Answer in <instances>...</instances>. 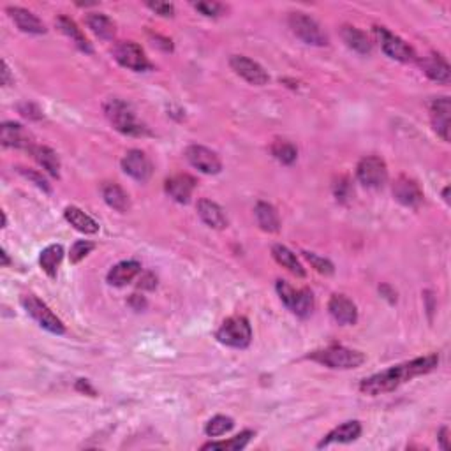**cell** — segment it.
Listing matches in <instances>:
<instances>
[{"instance_id": "6da1fadb", "label": "cell", "mask_w": 451, "mask_h": 451, "mask_svg": "<svg viewBox=\"0 0 451 451\" xmlns=\"http://www.w3.org/2000/svg\"><path fill=\"white\" fill-rule=\"evenodd\" d=\"M439 365V356L435 353L427 354V356L416 358V360L406 361V363L395 365L386 371L379 372V374L371 375V378L363 379L360 385V390L365 395H381V393L393 392L399 388L404 383L411 381V379L418 378V375L428 374V372L435 371Z\"/></svg>"}, {"instance_id": "7a4b0ae2", "label": "cell", "mask_w": 451, "mask_h": 451, "mask_svg": "<svg viewBox=\"0 0 451 451\" xmlns=\"http://www.w3.org/2000/svg\"><path fill=\"white\" fill-rule=\"evenodd\" d=\"M104 113L109 122H112V126L119 133L127 134V136H143V134H148L147 127L141 126L136 120L134 109L127 102L120 101V99H109V101H106Z\"/></svg>"}, {"instance_id": "3957f363", "label": "cell", "mask_w": 451, "mask_h": 451, "mask_svg": "<svg viewBox=\"0 0 451 451\" xmlns=\"http://www.w3.org/2000/svg\"><path fill=\"white\" fill-rule=\"evenodd\" d=\"M311 358L318 361V363L325 365V367L340 368V371L356 368L365 361L363 353L344 346H330L323 351H315V353L311 354Z\"/></svg>"}, {"instance_id": "277c9868", "label": "cell", "mask_w": 451, "mask_h": 451, "mask_svg": "<svg viewBox=\"0 0 451 451\" xmlns=\"http://www.w3.org/2000/svg\"><path fill=\"white\" fill-rule=\"evenodd\" d=\"M215 337L224 346L234 347V349H245L252 340V328L243 315H233V318L222 323Z\"/></svg>"}, {"instance_id": "5b68a950", "label": "cell", "mask_w": 451, "mask_h": 451, "mask_svg": "<svg viewBox=\"0 0 451 451\" xmlns=\"http://www.w3.org/2000/svg\"><path fill=\"white\" fill-rule=\"evenodd\" d=\"M21 305H23V308L27 311V314L30 315L41 328L48 330L49 333H55V335H64V333H66L64 323L60 321V319L49 311L48 305H46L44 301L39 300L37 296H34V294H23V296H21Z\"/></svg>"}, {"instance_id": "8992f818", "label": "cell", "mask_w": 451, "mask_h": 451, "mask_svg": "<svg viewBox=\"0 0 451 451\" xmlns=\"http://www.w3.org/2000/svg\"><path fill=\"white\" fill-rule=\"evenodd\" d=\"M289 27L298 39L311 46H326L328 44V35L321 28V25L305 13H291L289 14Z\"/></svg>"}, {"instance_id": "52a82bcc", "label": "cell", "mask_w": 451, "mask_h": 451, "mask_svg": "<svg viewBox=\"0 0 451 451\" xmlns=\"http://www.w3.org/2000/svg\"><path fill=\"white\" fill-rule=\"evenodd\" d=\"M277 293L282 303L298 318H307L314 308V296L308 289H294L284 280H277Z\"/></svg>"}, {"instance_id": "ba28073f", "label": "cell", "mask_w": 451, "mask_h": 451, "mask_svg": "<svg viewBox=\"0 0 451 451\" xmlns=\"http://www.w3.org/2000/svg\"><path fill=\"white\" fill-rule=\"evenodd\" d=\"M356 176L361 186L367 189H381L388 182V168L381 157L368 155L358 162Z\"/></svg>"}, {"instance_id": "9c48e42d", "label": "cell", "mask_w": 451, "mask_h": 451, "mask_svg": "<svg viewBox=\"0 0 451 451\" xmlns=\"http://www.w3.org/2000/svg\"><path fill=\"white\" fill-rule=\"evenodd\" d=\"M374 34L378 37L379 44H381L383 52L393 60H399V62H413L414 60V49L407 44L404 39H400L399 35L392 34L388 28L385 27H374Z\"/></svg>"}, {"instance_id": "30bf717a", "label": "cell", "mask_w": 451, "mask_h": 451, "mask_svg": "<svg viewBox=\"0 0 451 451\" xmlns=\"http://www.w3.org/2000/svg\"><path fill=\"white\" fill-rule=\"evenodd\" d=\"M113 55H115V60L120 66L126 67V69L134 71V73H143V71L152 69V64L148 62L143 48L133 41H126L116 44V48L113 49Z\"/></svg>"}, {"instance_id": "8fae6325", "label": "cell", "mask_w": 451, "mask_h": 451, "mask_svg": "<svg viewBox=\"0 0 451 451\" xmlns=\"http://www.w3.org/2000/svg\"><path fill=\"white\" fill-rule=\"evenodd\" d=\"M229 66L238 76L243 78L247 83L255 85V87H263V85H266L270 81V76L265 71V67L255 62V60L248 59V56L233 55L229 59Z\"/></svg>"}, {"instance_id": "7c38bea8", "label": "cell", "mask_w": 451, "mask_h": 451, "mask_svg": "<svg viewBox=\"0 0 451 451\" xmlns=\"http://www.w3.org/2000/svg\"><path fill=\"white\" fill-rule=\"evenodd\" d=\"M186 157L193 168L205 173V175H217L222 169L219 155L215 152H212L210 148L201 147V145H191V147H187Z\"/></svg>"}, {"instance_id": "4fadbf2b", "label": "cell", "mask_w": 451, "mask_h": 451, "mask_svg": "<svg viewBox=\"0 0 451 451\" xmlns=\"http://www.w3.org/2000/svg\"><path fill=\"white\" fill-rule=\"evenodd\" d=\"M0 141H2L4 147L23 148V150H32L35 147L32 134L21 124L16 122L2 124V127H0Z\"/></svg>"}, {"instance_id": "5bb4252c", "label": "cell", "mask_w": 451, "mask_h": 451, "mask_svg": "<svg viewBox=\"0 0 451 451\" xmlns=\"http://www.w3.org/2000/svg\"><path fill=\"white\" fill-rule=\"evenodd\" d=\"M124 173L138 182H147L152 176V162L141 150H129L122 159Z\"/></svg>"}, {"instance_id": "9a60e30c", "label": "cell", "mask_w": 451, "mask_h": 451, "mask_svg": "<svg viewBox=\"0 0 451 451\" xmlns=\"http://www.w3.org/2000/svg\"><path fill=\"white\" fill-rule=\"evenodd\" d=\"M393 196L404 207H418L423 201V191L416 180L409 176H399L393 184Z\"/></svg>"}, {"instance_id": "2e32d148", "label": "cell", "mask_w": 451, "mask_h": 451, "mask_svg": "<svg viewBox=\"0 0 451 451\" xmlns=\"http://www.w3.org/2000/svg\"><path fill=\"white\" fill-rule=\"evenodd\" d=\"M450 97H438L431 102L432 126H434L435 133L443 138V141H450Z\"/></svg>"}, {"instance_id": "e0dca14e", "label": "cell", "mask_w": 451, "mask_h": 451, "mask_svg": "<svg viewBox=\"0 0 451 451\" xmlns=\"http://www.w3.org/2000/svg\"><path fill=\"white\" fill-rule=\"evenodd\" d=\"M328 311L339 325L349 326L358 321L356 305L344 294H333L328 301Z\"/></svg>"}, {"instance_id": "ac0fdd59", "label": "cell", "mask_w": 451, "mask_h": 451, "mask_svg": "<svg viewBox=\"0 0 451 451\" xmlns=\"http://www.w3.org/2000/svg\"><path fill=\"white\" fill-rule=\"evenodd\" d=\"M194 189H196V180L191 175H175L166 180V193L176 203H189Z\"/></svg>"}, {"instance_id": "d6986e66", "label": "cell", "mask_w": 451, "mask_h": 451, "mask_svg": "<svg viewBox=\"0 0 451 451\" xmlns=\"http://www.w3.org/2000/svg\"><path fill=\"white\" fill-rule=\"evenodd\" d=\"M7 14H9L11 20L14 21V25H16L21 32H25V34L39 35L46 32L44 23H42L35 14L23 9V7H7Z\"/></svg>"}, {"instance_id": "ffe728a7", "label": "cell", "mask_w": 451, "mask_h": 451, "mask_svg": "<svg viewBox=\"0 0 451 451\" xmlns=\"http://www.w3.org/2000/svg\"><path fill=\"white\" fill-rule=\"evenodd\" d=\"M360 435H361L360 421H346V423H342V425H339L337 428H333V431L330 432V434L326 435V438L323 439V441L319 443L318 446L319 448H323V446L335 445V443H339V445H346V443L356 441Z\"/></svg>"}, {"instance_id": "44dd1931", "label": "cell", "mask_w": 451, "mask_h": 451, "mask_svg": "<svg viewBox=\"0 0 451 451\" xmlns=\"http://www.w3.org/2000/svg\"><path fill=\"white\" fill-rule=\"evenodd\" d=\"M198 215H200L205 224L214 227V229H224V227H227V217L224 210L217 203L207 200V198L198 201Z\"/></svg>"}, {"instance_id": "7402d4cb", "label": "cell", "mask_w": 451, "mask_h": 451, "mask_svg": "<svg viewBox=\"0 0 451 451\" xmlns=\"http://www.w3.org/2000/svg\"><path fill=\"white\" fill-rule=\"evenodd\" d=\"M141 273V265L138 261H122L108 272V282L115 287H124L133 282Z\"/></svg>"}, {"instance_id": "603a6c76", "label": "cell", "mask_w": 451, "mask_h": 451, "mask_svg": "<svg viewBox=\"0 0 451 451\" xmlns=\"http://www.w3.org/2000/svg\"><path fill=\"white\" fill-rule=\"evenodd\" d=\"M421 69H423V73L427 74L431 80L438 81V83H448L451 78L448 62H446L441 55H435V53H432V55L425 56V59L421 60Z\"/></svg>"}, {"instance_id": "cb8c5ba5", "label": "cell", "mask_w": 451, "mask_h": 451, "mask_svg": "<svg viewBox=\"0 0 451 451\" xmlns=\"http://www.w3.org/2000/svg\"><path fill=\"white\" fill-rule=\"evenodd\" d=\"M56 27L60 28V32H62L64 35H67V37L71 39V41L74 42V44L78 46V48L81 49V52L85 53H92L94 49H92L90 42H88V39L85 37V34L81 32V28L78 27L76 21L71 20L69 16H59L56 18Z\"/></svg>"}, {"instance_id": "d4e9b609", "label": "cell", "mask_w": 451, "mask_h": 451, "mask_svg": "<svg viewBox=\"0 0 451 451\" xmlns=\"http://www.w3.org/2000/svg\"><path fill=\"white\" fill-rule=\"evenodd\" d=\"M64 217L69 222L71 226L76 231L85 234H95L99 231V224L90 217L88 214H85L83 210H80L78 207H67L64 210Z\"/></svg>"}, {"instance_id": "484cf974", "label": "cell", "mask_w": 451, "mask_h": 451, "mask_svg": "<svg viewBox=\"0 0 451 451\" xmlns=\"http://www.w3.org/2000/svg\"><path fill=\"white\" fill-rule=\"evenodd\" d=\"M254 215L255 221H258V226L263 231H266V233H277L280 229L279 214H277V210L270 203L259 201L254 208Z\"/></svg>"}, {"instance_id": "4316f807", "label": "cell", "mask_w": 451, "mask_h": 451, "mask_svg": "<svg viewBox=\"0 0 451 451\" xmlns=\"http://www.w3.org/2000/svg\"><path fill=\"white\" fill-rule=\"evenodd\" d=\"M102 198H104L106 205L113 210L120 212V214H126L131 207V201L129 196L126 194V191L122 189L120 186L116 184H104L102 186Z\"/></svg>"}, {"instance_id": "83f0119b", "label": "cell", "mask_w": 451, "mask_h": 451, "mask_svg": "<svg viewBox=\"0 0 451 451\" xmlns=\"http://www.w3.org/2000/svg\"><path fill=\"white\" fill-rule=\"evenodd\" d=\"M85 23L87 27L94 32L97 37L104 39V41H109V39L115 37V23L109 20L106 14L101 13H90L85 16Z\"/></svg>"}, {"instance_id": "f1b7e54d", "label": "cell", "mask_w": 451, "mask_h": 451, "mask_svg": "<svg viewBox=\"0 0 451 451\" xmlns=\"http://www.w3.org/2000/svg\"><path fill=\"white\" fill-rule=\"evenodd\" d=\"M272 255L282 268L287 270V272H291L296 277H305V268L301 266V263L298 261L296 254L291 252L287 247H284V245H273Z\"/></svg>"}, {"instance_id": "f546056e", "label": "cell", "mask_w": 451, "mask_h": 451, "mask_svg": "<svg viewBox=\"0 0 451 451\" xmlns=\"http://www.w3.org/2000/svg\"><path fill=\"white\" fill-rule=\"evenodd\" d=\"M62 258H64V247L59 243H53L41 252L39 265H41L42 272L53 279V277H56V270H59L60 263H62Z\"/></svg>"}, {"instance_id": "4dcf8cb0", "label": "cell", "mask_w": 451, "mask_h": 451, "mask_svg": "<svg viewBox=\"0 0 451 451\" xmlns=\"http://www.w3.org/2000/svg\"><path fill=\"white\" fill-rule=\"evenodd\" d=\"M342 39L351 49L361 53V55H368L372 52V42L368 41L367 34L361 32L356 27H344L342 28Z\"/></svg>"}, {"instance_id": "1f68e13d", "label": "cell", "mask_w": 451, "mask_h": 451, "mask_svg": "<svg viewBox=\"0 0 451 451\" xmlns=\"http://www.w3.org/2000/svg\"><path fill=\"white\" fill-rule=\"evenodd\" d=\"M32 155L34 159L37 161V164L41 166L42 169L49 173L53 179H59L60 175V161H59V155L52 150L49 147H34L32 148Z\"/></svg>"}, {"instance_id": "d6a6232c", "label": "cell", "mask_w": 451, "mask_h": 451, "mask_svg": "<svg viewBox=\"0 0 451 451\" xmlns=\"http://www.w3.org/2000/svg\"><path fill=\"white\" fill-rule=\"evenodd\" d=\"M254 438V432L243 431L238 435H234L229 441H219V443H208V445L201 446V450H222V451H240L248 445V441Z\"/></svg>"}, {"instance_id": "836d02e7", "label": "cell", "mask_w": 451, "mask_h": 451, "mask_svg": "<svg viewBox=\"0 0 451 451\" xmlns=\"http://www.w3.org/2000/svg\"><path fill=\"white\" fill-rule=\"evenodd\" d=\"M272 155L282 164H293L298 157V150L293 143L289 141H280L277 140L272 145Z\"/></svg>"}, {"instance_id": "e575fe53", "label": "cell", "mask_w": 451, "mask_h": 451, "mask_svg": "<svg viewBox=\"0 0 451 451\" xmlns=\"http://www.w3.org/2000/svg\"><path fill=\"white\" fill-rule=\"evenodd\" d=\"M233 427V418L221 416V414H219V416H214L208 421L207 427H205V434H207L208 438H221V435H224L226 432H229Z\"/></svg>"}, {"instance_id": "d590c367", "label": "cell", "mask_w": 451, "mask_h": 451, "mask_svg": "<svg viewBox=\"0 0 451 451\" xmlns=\"http://www.w3.org/2000/svg\"><path fill=\"white\" fill-rule=\"evenodd\" d=\"M305 258H307V261L311 263L312 268L315 270V272L323 273V275H332L333 272H335V268H333L332 263L328 261V259L321 258V255L314 254V252H303Z\"/></svg>"}, {"instance_id": "8d00e7d4", "label": "cell", "mask_w": 451, "mask_h": 451, "mask_svg": "<svg viewBox=\"0 0 451 451\" xmlns=\"http://www.w3.org/2000/svg\"><path fill=\"white\" fill-rule=\"evenodd\" d=\"M94 247L95 245L92 243V241H87V240L76 241V243L71 247V252H69L71 263H74V265H76V263H80L81 259H85L92 251H94Z\"/></svg>"}, {"instance_id": "74e56055", "label": "cell", "mask_w": 451, "mask_h": 451, "mask_svg": "<svg viewBox=\"0 0 451 451\" xmlns=\"http://www.w3.org/2000/svg\"><path fill=\"white\" fill-rule=\"evenodd\" d=\"M194 9L200 11L203 16L208 18H217L224 13V6L219 2H198L194 4Z\"/></svg>"}, {"instance_id": "f35d334b", "label": "cell", "mask_w": 451, "mask_h": 451, "mask_svg": "<svg viewBox=\"0 0 451 451\" xmlns=\"http://www.w3.org/2000/svg\"><path fill=\"white\" fill-rule=\"evenodd\" d=\"M148 9L154 11L155 14L164 18H172L175 14V6L169 2H147Z\"/></svg>"}, {"instance_id": "ab89813d", "label": "cell", "mask_w": 451, "mask_h": 451, "mask_svg": "<svg viewBox=\"0 0 451 451\" xmlns=\"http://www.w3.org/2000/svg\"><path fill=\"white\" fill-rule=\"evenodd\" d=\"M18 109H20L21 115H23L25 119H28V120H41L42 119L41 109H39L35 104H32V102H21V104L18 106Z\"/></svg>"}, {"instance_id": "60d3db41", "label": "cell", "mask_w": 451, "mask_h": 451, "mask_svg": "<svg viewBox=\"0 0 451 451\" xmlns=\"http://www.w3.org/2000/svg\"><path fill=\"white\" fill-rule=\"evenodd\" d=\"M20 172H21V175H25L27 179H30L32 182H34L35 186L39 187V189H42V191H46V193H48V191H49L48 182H46V180L42 179V176H39L37 173H34V172H27V169H20Z\"/></svg>"}, {"instance_id": "b9f144b4", "label": "cell", "mask_w": 451, "mask_h": 451, "mask_svg": "<svg viewBox=\"0 0 451 451\" xmlns=\"http://www.w3.org/2000/svg\"><path fill=\"white\" fill-rule=\"evenodd\" d=\"M155 286H157V277H155L154 273H145V275H141L140 284H138L140 289H155Z\"/></svg>"}, {"instance_id": "7bdbcfd3", "label": "cell", "mask_w": 451, "mask_h": 451, "mask_svg": "<svg viewBox=\"0 0 451 451\" xmlns=\"http://www.w3.org/2000/svg\"><path fill=\"white\" fill-rule=\"evenodd\" d=\"M76 392L85 393V395H90V397L97 395V393H95V390H94V386H92L90 383L87 381V379H78V381H76Z\"/></svg>"}, {"instance_id": "ee69618b", "label": "cell", "mask_w": 451, "mask_h": 451, "mask_svg": "<svg viewBox=\"0 0 451 451\" xmlns=\"http://www.w3.org/2000/svg\"><path fill=\"white\" fill-rule=\"evenodd\" d=\"M11 83H13V78H11V71H9V67H7L6 60H2V85H4V87H9Z\"/></svg>"}, {"instance_id": "f6af8a7d", "label": "cell", "mask_w": 451, "mask_h": 451, "mask_svg": "<svg viewBox=\"0 0 451 451\" xmlns=\"http://www.w3.org/2000/svg\"><path fill=\"white\" fill-rule=\"evenodd\" d=\"M448 428H441V432H439V443H441V448L448 451L450 450V443H448Z\"/></svg>"}, {"instance_id": "bcb514c9", "label": "cell", "mask_w": 451, "mask_h": 451, "mask_svg": "<svg viewBox=\"0 0 451 451\" xmlns=\"http://www.w3.org/2000/svg\"><path fill=\"white\" fill-rule=\"evenodd\" d=\"M129 303L133 305V307L136 308V311H141V308H145V305H147V301H145V298L138 296V294H133V296H131Z\"/></svg>"}, {"instance_id": "7dc6e473", "label": "cell", "mask_w": 451, "mask_h": 451, "mask_svg": "<svg viewBox=\"0 0 451 451\" xmlns=\"http://www.w3.org/2000/svg\"><path fill=\"white\" fill-rule=\"evenodd\" d=\"M0 258H2V266H9V258H7V252L2 251V254H0Z\"/></svg>"}, {"instance_id": "c3c4849f", "label": "cell", "mask_w": 451, "mask_h": 451, "mask_svg": "<svg viewBox=\"0 0 451 451\" xmlns=\"http://www.w3.org/2000/svg\"><path fill=\"white\" fill-rule=\"evenodd\" d=\"M448 193H450V187H446V189H445V193H443V196H445V201H446V203H450Z\"/></svg>"}]
</instances>
